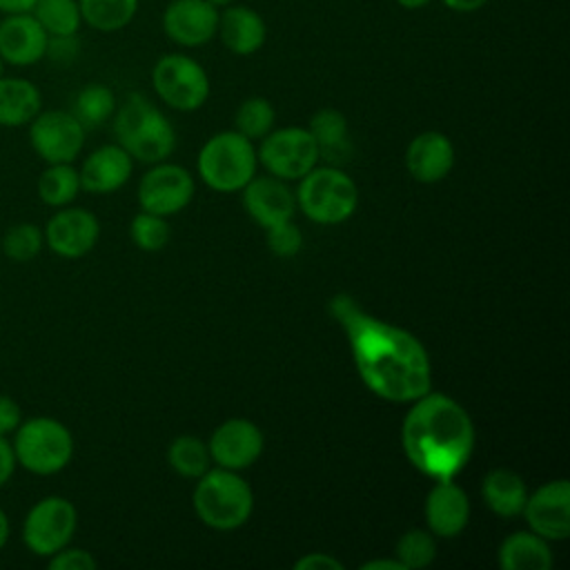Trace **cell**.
<instances>
[{
  "label": "cell",
  "mask_w": 570,
  "mask_h": 570,
  "mask_svg": "<svg viewBox=\"0 0 570 570\" xmlns=\"http://www.w3.org/2000/svg\"><path fill=\"white\" fill-rule=\"evenodd\" d=\"M330 314L345 330L356 372L374 396L410 403L432 390L430 354L412 332L372 316L350 294L332 296Z\"/></svg>",
  "instance_id": "cell-1"
},
{
  "label": "cell",
  "mask_w": 570,
  "mask_h": 570,
  "mask_svg": "<svg viewBox=\"0 0 570 570\" xmlns=\"http://www.w3.org/2000/svg\"><path fill=\"white\" fill-rule=\"evenodd\" d=\"M410 403L401 423V448L407 461L432 481L454 479L474 450V423L468 410L432 390Z\"/></svg>",
  "instance_id": "cell-2"
},
{
  "label": "cell",
  "mask_w": 570,
  "mask_h": 570,
  "mask_svg": "<svg viewBox=\"0 0 570 570\" xmlns=\"http://www.w3.org/2000/svg\"><path fill=\"white\" fill-rule=\"evenodd\" d=\"M116 142L147 165L167 160L176 149V129L169 118L142 94H129L114 111Z\"/></svg>",
  "instance_id": "cell-3"
},
{
  "label": "cell",
  "mask_w": 570,
  "mask_h": 570,
  "mask_svg": "<svg viewBox=\"0 0 570 570\" xmlns=\"http://www.w3.org/2000/svg\"><path fill=\"white\" fill-rule=\"evenodd\" d=\"M191 505L207 528L236 530L254 512V492L236 470L216 465L196 479Z\"/></svg>",
  "instance_id": "cell-4"
},
{
  "label": "cell",
  "mask_w": 570,
  "mask_h": 570,
  "mask_svg": "<svg viewBox=\"0 0 570 570\" xmlns=\"http://www.w3.org/2000/svg\"><path fill=\"white\" fill-rule=\"evenodd\" d=\"M11 445L18 468L36 476L58 474L73 456V434L53 416L22 419L11 434Z\"/></svg>",
  "instance_id": "cell-5"
},
{
  "label": "cell",
  "mask_w": 570,
  "mask_h": 570,
  "mask_svg": "<svg viewBox=\"0 0 570 570\" xmlns=\"http://www.w3.org/2000/svg\"><path fill=\"white\" fill-rule=\"evenodd\" d=\"M356 183L338 165L312 167L296 189V207L318 225H338L347 220L356 212Z\"/></svg>",
  "instance_id": "cell-6"
},
{
  "label": "cell",
  "mask_w": 570,
  "mask_h": 570,
  "mask_svg": "<svg viewBox=\"0 0 570 570\" xmlns=\"http://www.w3.org/2000/svg\"><path fill=\"white\" fill-rule=\"evenodd\" d=\"M256 149L249 138L234 131L214 134L198 154V176L214 191H240L256 174Z\"/></svg>",
  "instance_id": "cell-7"
},
{
  "label": "cell",
  "mask_w": 570,
  "mask_h": 570,
  "mask_svg": "<svg viewBox=\"0 0 570 570\" xmlns=\"http://www.w3.org/2000/svg\"><path fill=\"white\" fill-rule=\"evenodd\" d=\"M151 87L160 102L176 111L200 109L212 91L205 67L189 53H163L151 67Z\"/></svg>",
  "instance_id": "cell-8"
},
{
  "label": "cell",
  "mask_w": 570,
  "mask_h": 570,
  "mask_svg": "<svg viewBox=\"0 0 570 570\" xmlns=\"http://www.w3.org/2000/svg\"><path fill=\"white\" fill-rule=\"evenodd\" d=\"M78 528L76 505L58 494L38 499L24 514L20 539L36 557H51L71 543Z\"/></svg>",
  "instance_id": "cell-9"
},
{
  "label": "cell",
  "mask_w": 570,
  "mask_h": 570,
  "mask_svg": "<svg viewBox=\"0 0 570 570\" xmlns=\"http://www.w3.org/2000/svg\"><path fill=\"white\" fill-rule=\"evenodd\" d=\"M261 147L256 158L267 169V174L296 180L303 178L312 167L318 165V147L307 131V127H281L272 129L265 138H261Z\"/></svg>",
  "instance_id": "cell-10"
},
{
  "label": "cell",
  "mask_w": 570,
  "mask_h": 570,
  "mask_svg": "<svg viewBox=\"0 0 570 570\" xmlns=\"http://www.w3.org/2000/svg\"><path fill=\"white\" fill-rule=\"evenodd\" d=\"M87 129L71 111L40 109L29 122L31 149L47 163H73L85 145Z\"/></svg>",
  "instance_id": "cell-11"
},
{
  "label": "cell",
  "mask_w": 570,
  "mask_h": 570,
  "mask_svg": "<svg viewBox=\"0 0 570 570\" xmlns=\"http://www.w3.org/2000/svg\"><path fill=\"white\" fill-rule=\"evenodd\" d=\"M194 198L191 174L174 163H156L138 185V203L142 212L171 216L185 209Z\"/></svg>",
  "instance_id": "cell-12"
},
{
  "label": "cell",
  "mask_w": 570,
  "mask_h": 570,
  "mask_svg": "<svg viewBox=\"0 0 570 570\" xmlns=\"http://www.w3.org/2000/svg\"><path fill=\"white\" fill-rule=\"evenodd\" d=\"M163 33L183 49H198L216 38L218 9L207 0H169L160 13Z\"/></svg>",
  "instance_id": "cell-13"
},
{
  "label": "cell",
  "mask_w": 570,
  "mask_h": 570,
  "mask_svg": "<svg viewBox=\"0 0 570 570\" xmlns=\"http://www.w3.org/2000/svg\"><path fill=\"white\" fill-rule=\"evenodd\" d=\"M45 245L60 258H82L87 256L98 238H100V223L98 218L85 207H58V212L47 220L45 229Z\"/></svg>",
  "instance_id": "cell-14"
},
{
  "label": "cell",
  "mask_w": 570,
  "mask_h": 570,
  "mask_svg": "<svg viewBox=\"0 0 570 570\" xmlns=\"http://www.w3.org/2000/svg\"><path fill=\"white\" fill-rule=\"evenodd\" d=\"M532 532L546 541H563L570 537V483L554 479L528 494L521 510Z\"/></svg>",
  "instance_id": "cell-15"
},
{
  "label": "cell",
  "mask_w": 570,
  "mask_h": 570,
  "mask_svg": "<svg viewBox=\"0 0 570 570\" xmlns=\"http://www.w3.org/2000/svg\"><path fill=\"white\" fill-rule=\"evenodd\" d=\"M209 456L218 468L245 470L263 454L265 436L249 419H227L209 436Z\"/></svg>",
  "instance_id": "cell-16"
},
{
  "label": "cell",
  "mask_w": 570,
  "mask_h": 570,
  "mask_svg": "<svg viewBox=\"0 0 570 570\" xmlns=\"http://www.w3.org/2000/svg\"><path fill=\"white\" fill-rule=\"evenodd\" d=\"M49 36L33 13H9L0 20V58L11 67L38 65L47 53Z\"/></svg>",
  "instance_id": "cell-17"
},
{
  "label": "cell",
  "mask_w": 570,
  "mask_h": 570,
  "mask_svg": "<svg viewBox=\"0 0 570 570\" xmlns=\"http://www.w3.org/2000/svg\"><path fill=\"white\" fill-rule=\"evenodd\" d=\"M243 207L249 214L254 223H258L263 229L294 218L296 212V196L285 185L283 178L276 176H254L243 189H240Z\"/></svg>",
  "instance_id": "cell-18"
},
{
  "label": "cell",
  "mask_w": 570,
  "mask_h": 570,
  "mask_svg": "<svg viewBox=\"0 0 570 570\" xmlns=\"http://www.w3.org/2000/svg\"><path fill=\"white\" fill-rule=\"evenodd\" d=\"M425 523L434 537L454 539L470 521V499L454 479L434 481L425 497Z\"/></svg>",
  "instance_id": "cell-19"
},
{
  "label": "cell",
  "mask_w": 570,
  "mask_h": 570,
  "mask_svg": "<svg viewBox=\"0 0 570 570\" xmlns=\"http://www.w3.org/2000/svg\"><path fill=\"white\" fill-rule=\"evenodd\" d=\"M216 38L234 56H254L267 42V22L254 7L234 2L218 11Z\"/></svg>",
  "instance_id": "cell-20"
},
{
  "label": "cell",
  "mask_w": 570,
  "mask_h": 570,
  "mask_svg": "<svg viewBox=\"0 0 570 570\" xmlns=\"http://www.w3.org/2000/svg\"><path fill=\"white\" fill-rule=\"evenodd\" d=\"M134 171V158L118 145H102L94 149L80 165V189L89 194L118 191Z\"/></svg>",
  "instance_id": "cell-21"
},
{
  "label": "cell",
  "mask_w": 570,
  "mask_h": 570,
  "mask_svg": "<svg viewBox=\"0 0 570 570\" xmlns=\"http://www.w3.org/2000/svg\"><path fill=\"white\" fill-rule=\"evenodd\" d=\"M405 167L419 183H439L454 167L452 140L441 131H423L405 149Z\"/></svg>",
  "instance_id": "cell-22"
},
{
  "label": "cell",
  "mask_w": 570,
  "mask_h": 570,
  "mask_svg": "<svg viewBox=\"0 0 570 570\" xmlns=\"http://www.w3.org/2000/svg\"><path fill=\"white\" fill-rule=\"evenodd\" d=\"M42 109V94L36 82L20 76L0 78V127H24Z\"/></svg>",
  "instance_id": "cell-23"
},
{
  "label": "cell",
  "mask_w": 570,
  "mask_h": 570,
  "mask_svg": "<svg viewBox=\"0 0 570 570\" xmlns=\"http://www.w3.org/2000/svg\"><path fill=\"white\" fill-rule=\"evenodd\" d=\"M481 497L490 512L503 519H512L521 514L528 499V488L521 474H517L514 470L494 468L481 481Z\"/></svg>",
  "instance_id": "cell-24"
},
{
  "label": "cell",
  "mask_w": 570,
  "mask_h": 570,
  "mask_svg": "<svg viewBox=\"0 0 570 570\" xmlns=\"http://www.w3.org/2000/svg\"><path fill=\"white\" fill-rule=\"evenodd\" d=\"M307 131L312 134L316 147H318V156L325 158L330 165H338V163L347 160V156L352 151L350 127H347V118L338 109H334V107L318 109L309 118Z\"/></svg>",
  "instance_id": "cell-25"
},
{
  "label": "cell",
  "mask_w": 570,
  "mask_h": 570,
  "mask_svg": "<svg viewBox=\"0 0 570 570\" xmlns=\"http://www.w3.org/2000/svg\"><path fill=\"white\" fill-rule=\"evenodd\" d=\"M499 566L503 570H548L552 552L543 537L532 530H519L501 541Z\"/></svg>",
  "instance_id": "cell-26"
},
{
  "label": "cell",
  "mask_w": 570,
  "mask_h": 570,
  "mask_svg": "<svg viewBox=\"0 0 570 570\" xmlns=\"http://www.w3.org/2000/svg\"><path fill=\"white\" fill-rule=\"evenodd\" d=\"M140 0H78L82 24L100 33H116L131 24Z\"/></svg>",
  "instance_id": "cell-27"
},
{
  "label": "cell",
  "mask_w": 570,
  "mask_h": 570,
  "mask_svg": "<svg viewBox=\"0 0 570 570\" xmlns=\"http://www.w3.org/2000/svg\"><path fill=\"white\" fill-rule=\"evenodd\" d=\"M80 194V176L73 163H51L38 176V198L49 207H67Z\"/></svg>",
  "instance_id": "cell-28"
},
{
  "label": "cell",
  "mask_w": 570,
  "mask_h": 570,
  "mask_svg": "<svg viewBox=\"0 0 570 570\" xmlns=\"http://www.w3.org/2000/svg\"><path fill=\"white\" fill-rule=\"evenodd\" d=\"M116 107V94L107 85L89 82L76 94L69 111L78 118V122L85 129H98L114 116Z\"/></svg>",
  "instance_id": "cell-29"
},
{
  "label": "cell",
  "mask_w": 570,
  "mask_h": 570,
  "mask_svg": "<svg viewBox=\"0 0 570 570\" xmlns=\"http://www.w3.org/2000/svg\"><path fill=\"white\" fill-rule=\"evenodd\" d=\"M31 13L47 36H76L82 27L78 0H36Z\"/></svg>",
  "instance_id": "cell-30"
},
{
  "label": "cell",
  "mask_w": 570,
  "mask_h": 570,
  "mask_svg": "<svg viewBox=\"0 0 570 570\" xmlns=\"http://www.w3.org/2000/svg\"><path fill=\"white\" fill-rule=\"evenodd\" d=\"M167 461H169L171 470L178 472L180 476L198 479L200 474H205L209 470L212 456H209V448L205 441H200L198 436L183 434L169 443Z\"/></svg>",
  "instance_id": "cell-31"
},
{
  "label": "cell",
  "mask_w": 570,
  "mask_h": 570,
  "mask_svg": "<svg viewBox=\"0 0 570 570\" xmlns=\"http://www.w3.org/2000/svg\"><path fill=\"white\" fill-rule=\"evenodd\" d=\"M274 122H276V111L272 102L263 96L245 98L234 114L236 131L249 140L265 138L274 129Z\"/></svg>",
  "instance_id": "cell-32"
},
{
  "label": "cell",
  "mask_w": 570,
  "mask_h": 570,
  "mask_svg": "<svg viewBox=\"0 0 570 570\" xmlns=\"http://www.w3.org/2000/svg\"><path fill=\"white\" fill-rule=\"evenodd\" d=\"M45 247V234L36 223H18L2 236V254L16 263L33 261Z\"/></svg>",
  "instance_id": "cell-33"
},
{
  "label": "cell",
  "mask_w": 570,
  "mask_h": 570,
  "mask_svg": "<svg viewBox=\"0 0 570 570\" xmlns=\"http://www.w3.org/2000/svg\"><path fill=\"white\" fill-rule=\"evenodd\" d=\"M396 559L403 568H425L436 559V541L430 530L412 528L396 541Z\"/></svg>",
  "instance_id": "cell-34"
},
{
  "label": "cell",
  "mask_w": 570,
  "mask_h": 570,
  "mask_svg": "<svg viewBox=\"0 0 570 570\" xmlns=\"http://www.w3.org/2000/svg\"><path fill=\"white\" fill-rule=\"evenodd\" d=\"M131 240L142 252H160L169 243V223L165 216L140 212L129 225Z\"/></svg>",
  "instance_id": "cell-35"
},
{
  "label": "cell",
  "mask_w": 570,
  "mask_h": 570,
  "mask_svg": "<svg viewBox=\"0 0 570 570\" xmlns=\"http://www.w3.org/2000/svg\"><path fill=\"white\" fill-rule=\"evenodd\" d=\"M265 232H267L265 234L267 247L272 249V254H276L281 258H292L303 247V234H301L298 225L292 218L283 220V223H276V225L267 227Z\"/></svg>",
  "instance_id": "cell-36"
},
{
  "label": "cell",
  "mask_w": 570,
  "mask_h": 570,
  "mask_svg": "<svg viewBox=\"0 0 570 570\" xmlns=\"http://www.w3.org/2000/svg\"><path fill=\"white\" fill-rule=\"evenodd\" d=\"M49 568L51 570H96L98 561L85 548L65 546L62 550L49 557Z\"/></svg>",
  "instance_id": "cell-37"
},
{
  "label": "cell",
  "mask_w": 570,
  "mask_h": 570,
  "mask_svg": "<svg viewBox=\"0 0 570 570\" xmlns=\"http://www.w3.org/2000/svg\"><path fill=\"white\" fill-rule=\"evenodd\" d=\"M78 51H80L78 33L76 36H49L45 58H49L58 65H69V62L76 60Z\"/></svg>",
  "instance_id": "cell-38"
},
{
  "label": "cell",
  "mask_w": 570,
  "mask_h": 570,
  "mask_svg": "<svg viewBox=\"0 0 570 570\" xmlns=\"http://www.w3.org/2000/svg\"><path fill=\"white\" fill-rule=\"evenodd\" d=\"M20 421H22L20 405L11 396L0 394V436H11L20 425Z\"/></svg>",
  "instance_id": "cell-39"
},
{
  "label": "cell",
  "mask_w": 570,
  "mask_h": 570,
  "mask_svg": "<svg viewBox=\"0 0 570 570\" xmlns=\"http://www.w3.org/2000/svg\"><path fill=\"white\" fill-rule=\"evenodd\" d=\"M296 570H343V561L332 557L330 552H307L296 563Z\"/></svg>",
  "instance_id": "cell-40"
},
{
  "label": "cell",
  "mask_w": 570,
  "mask_h": 570,
  "mask_svg": "<svg viewBox=\"0 0 570 570\" xmlns=\"http://www.w3.org/2000/svg\"><path fill=\"white\" fill-rule=\"evenodd\" d=\"M18 470L13 445L9 436H0V488H4Z\"/></svg>",
  "instance_id": "cell-41"
},
{
  "label": "cell",
  "mask_w": 570,
  "mask_h": 570,
  "mask_svg": "<svg viewBox=\"0 0 570 570\" xmlns=\"http://www.w3.org/2000/svg\"><path fill=\"white\" fill-rule=\"evenodd\" d=\"M452 13H476L490 4V0H439Z\"/></svg>",
  "instance_id": "cell-42"
},
{
  "label": "cell",
  "mask_w": 570,
  "mask_h": 570,
  "mask_svg": "<svg viewBox=\"0 0 570 570\" xmlns=\"http://www.w3.org/2000/svg\"><path fill=\"white\" fill-rule=\"evenodd\" d=\"M36 0H0V13H29L33 9Z\"/></svg>",
  "instance_id": "cell-43"
},
{
  "label": "cell",
  "mask_w": 570,
  "mask_h": 570,
  "mask_svg": "<svg viewBox=\"0 0 570 570\" xmlns=\"http://www.w3.org/2000/svg\"><path fill=\"white\" fill-rule=\"evenodd\" d=\"M361 570H405L403 563L394 557V559H372V561H365L361 566Z\"/></svg>",
  "instance_id": "cell-44"
},
{
  "label": "cell",
  "mask_w": 570,
  "mask_h": 570,
  "mask_svg": "<svg viewBox=\"0 0 570 570\" xmlns=\"http://www.w3.org/2000/svg\"><path fill=\"white\" fill-rule=\"evenodd\" d=\"M9 534H11V523H9L7 512L0 508V552L7 546V541H9Z\"/></svg>",
  "instance_id": "cell-45"
},
{
  "label": "cell",
  "mask_w": 570,
  "mask_h": 570,
  "mask_svg": "<svg viewBox=\"0 0 570 570\" xmlns=\"http://www.w3.org/2000/svg\"><path fill=\"white\" fill-rule=\"evenodd\" d=\"M401 9L405 11H419V9H425L432 0H394Z\"/></svg>",
  "instance_id": "cell-46"
},
{
  "label": "cell",
  "mask_w": 570,
  "mask_h": 570,
  "mask_svg": "<svg viewBox=\"0 0 570 570\" xmlns=\"http://www.w3.org/2000/svg\"><path fill=\"white\" fill-rule=\"evenodd\" d=\"M207 2H209V4H212V7H216V9H218V11H220V9H225V7H229V4H234V2H236V0H207Z\"/></svg>",
  "instance_id": "cell-47"
},
{
  "label": "cell",
  "mask_w": 570,
  "mask_h": 570,
  "mask_svg": "<svg viewBox=\"0 0 570 570\" xmlns=\"http://www.w3.org/2000/svg\"><path fill=\"white\" fill-rule=\"evenodd\" d=\"M2 76H4V60L0 58V78H2Z\"/></svg>",
  "instance_id": "cell-48"
}]
</instances>
